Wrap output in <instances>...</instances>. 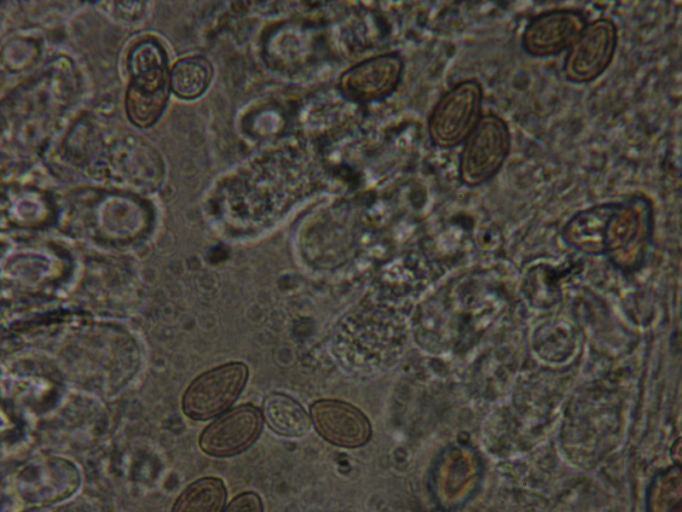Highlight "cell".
<instances>
[{
    "mask_svg": "<svg viewBox=\"0 0 682 512\" xmlns=\"http://www.w3.org/2000/svg\"><path fill=\"white\" fill-rule=\"evenodd\" d=\"M128 71L127 116L135 125L149 127L162 115L169 96L170 80L163 47L151 39L137 43L128 56Z\"/></svg>",
    "mask_w": 682,
    "mask_h": 512,
    "instance_id": "2",
    "label": "cell"
},
{
    "mask_svg": "<svg viewBox=\"0 0 682 512\" xmlns=\"http://www.w3.org/2000/svg\"><path fill=\"white\" fill-rule=\"evenodd\" d=\"M223 512H264V506L256 492L244 491L236 495Z\"/></svg>",
    "mask_w": 682,
    "mask_h": 512,
    "instance_id": "14",
    "label": "cell"
},
{
    "mask_svg": "<svg viewBox=\"0 0 682 512\" xmlns=\"http://www.w3.org/2000/svg\"><path fill=\"white\" fill-rule=\"evenodd\" d=\"M618 45V29L610 18H598L587 23L563 63L565 78L576 84H586L601 76L610 66Z\"/></svg>",
    "mask_w": 682,
    "mask_h": 512,
    "instance_id": "5",
    "label": "cell"
},
{
    "mask_svg": "<svg viewBox=\"0 0 682 512\" xmlns=\"http://www.w3.org/2000/svg\"><path fill=\"white\" fill-rule=\"evenodd\" d=\"M247 377L248 369L242 363H229L202 374L184 394V413L195 420L222 413L235 402Z\"/></svg>",
    "mask_w": 682,
    "mask_h": 512,
    "instance_id": "6",
    "label": "cell"
},
{
    "mask_svg": "<svg viewBox=\"0 0 682 512\" xmlns=\"http://www.w3.org/2000/svg\"><path fill=\"white\" fill-rule=\"evenodd\" d=\"M650 223L649 202L633 196L578 211L566 222L563 235L572 246L600 253L626 247L646 234Z\"/></svg>",
    "mask_w": 682,
    "mask_h": 512,
    "instance_id": "1",
    "label": "cell"
},
{
    "mask_svg": "<svg viewBox=\"0 0 682 512\" xmlns=\"http://www.w3.org/2000/svg\"><path fill=\"white\" fill-rule=\"evenodd\" d=\"M403 69L404 62L398 53L374 56L348 69L339 80V88L349 100L358 103L377 101L393 93Z\"/></svg>",
    "mask_w": 682,
    "mask_h": 512,
    "instance_id": "9",
    "label": "cell"
},
{
    "mask_svg": "<svg viewBox=\"0 0 682 512\" xmlns=\"http://www.w3.org/2000/svg\"><path fill=\"white\" fill-rule=\"evenodd\" d=\"M226 500L224 482L217 477H203L182 491L171 512H223Z\"/></svg>",
    "mask_w": 682,
    "mask_h": 512,
    "instance_id": "12",
    "label": "cell"
},
{
    "mask_svg": "<svg viewBox=\"0 0 682 512\" xmlns=\"http://www.w3.org/2000/svg\"><path fill=\"white\" fill-rule=\"evenodd\" d=\"M510 144L507 123L496 114L482 115L464 141L459 158L460 181L469 187L488 182L505 163Z\"/></svg>",
    "mask_w": 682,
    "mask_h": 512,
    "instance_id": "4",
    "label": "cell"
},
{
    "mask_svg": "<svg viewBox=\"0 0 682 512\" xmlns=\"http://www.w3.org/2000/svg\"><path fill=\"white\" fill-rule=\"evenodd\" d=\"M262 426L259 410L249 404L242 405L208 425L199 437V447L213 457L235 456L257 441Z\"/></svg>",
    "mask_w": 682,
    "mask_h": 512,
    "instance_id": "8",
    "label": "cell"
},
{
    "mask_svg": "<svg viewBox=\"0 0 682 512\" xmlns=\"http://www.w3.org/2000/svg\"><path fill=\"white\" fill-rule=\"evenodd\" d=\"M483 88L476 79L453 85L435 104L428 134L439 148H453L466 140L482 117Z\"/></svg>",
    "mask_w": 682,
    "mask_h": 512,
    "instance_id": "3",
    "label": "cell"
},
{
    "mask_svg": "<svg viewBox=\"0 0 682 512\" xmlns=\"http://www.w3.org/2000/svg\"><path fill=\"white\" fill-rule=\"evenodd\" d=\"M587 21L576 9L556 8L533 17L526 25L521 44L533 57H551L568 50Z\"/></svg>",
    "mask_w": 682,
    "mask_h": 512,
    "instance_id": "7",
    "label": "cell"
},
{
    "mask_svg": "<svg viewBox=\"0 0 682 512\" xmlns=\"http://www.w3.org/2000/svg\"><path fill=\"white\" fill-rule=\"evenodd\" d=\"M213 75L211 63L202 56L178 60L169 72L170 89L183 99H195L208 88Z\"/></svg>",
    "mask_w": 682,
    "mask_h": 512,
    "instance_id": "13",
    "label": "cell"
},
{
    "mask_svg": "<svg viewBox=\"0 0 682 512\" xmlns=\"http://www.w3.org/2000/svg\"><path fill=\"white\" fill-rule=\"evenodd\" d=\"M310 416L318 434L333 445L358 448L365 445L371 437L368 418L349 403L331 399L318 400L311 405Z\"/></svg>",
    "mask_w": 682,
    "mask_h": 512,
    "instance_id": "10",
    "label": "cell"
},
{
    "mask_svg": "<svg viewBox=\"0 0 682 512\" xmlns=\"http://www.w3.org/2000/svg\"><path fill=\"white\" fill-rule=\"evenodd\" d=\"M263 417L268 427L275 433L299 438L310 429V418L304 408L290 396L274 393L263 402Z\"/></svg>",
    "mask_w": 682,
    "mask_h": 512,
    "instance_id": "11",
    "label": "cell"
}]
</instances>
